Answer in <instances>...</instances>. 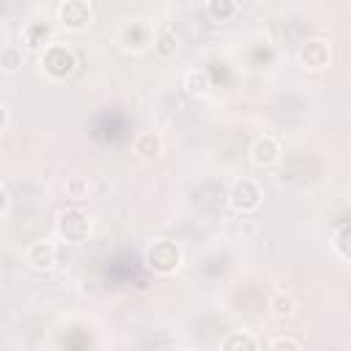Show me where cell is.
I'll return each mask as SVG.
<instances>
[{"instance_id": "1", "label": "cell", "mask_w": 351, "mask_h": 351, "mask_svg": "<svg viewBox=\"0 0 351 351\" xmlns=\"http://www.w3.org/2000/svg\"><path fill=\"white\" fill-rule=\"evenodd\" d=\"M38 66H41V71L49 77V80H66L74 69H77V55H74V49L69 47V44H63V41H49L41 52H38Z\"/></svg>"}, {"instance_id": "2", "label": "cell", "mask_w": 351, "mask_h": 351, "mask_svg": "<svg viewBox=\"0 0 351 351\" xmlns=\"http://www.w3.org/2000/svg\"><path fill=\"white\" fill-rule=\"evenodd\" d=\"M55 233L66 244H85L90 236V217L80 206H69V208L58 211Z\"/></svg>"}, {"instance_id": "3", "label": "cell", "mask_w": 351, "mask_h": 351, "mask_svg": "<svg viewBox=\"0 0 351 351\" xmlns=\"http://www.w3.org/2000/svg\"><path fill=\"white\" fill-rule=\"evenodd\" d=\"M145 263H148V269H151L154 274L167 277V274H173V271L181 269L184 255H181V247H178L176 241L156 239V241H151V244L145 247Z\"/></svg>"}, {"instance_id": "4", "label": "cell", "mask_w": 351, "mask_h": 351, "mask_svg": "<svg viewBox=\"0 0 351 351\" xmlns=\"http://www.w3.org/2000/svg\"><path fill=\"white\" fill-rule=\"evenodd\" d=\"M228 200H230V208H233V211H239V214H252V211H258L261 203H263V189H261V184H258L255 178L241 176L239 181H233Z\"/></svg>"}, {"instance_id": "5", "label": "cell", "mask_w": 351, "mask_h": 351, "mask_svg": "<svg viewBox=\"0 0 351 351\" xmlns=\"http://www.w3.org/2000/svg\"><path fill=\"white\" fill-rule=\"evenodd\" d=\"M151 38H154V25L145 19H129L118 30V44L123 52L140 55V52L151 49Z\"/></svg>"}, {"instance_id": "6", "label": "cell", "mask_w": 351, "mask_h": 351, "mask_svg": "<svg viewBox=\"0 0 351 351\" xmlns=\"http://www.w3.org/2000/svg\"><path fill=\"white\" fill-rule=\"evenodd\" d=\"M58 25L71 30V33H82L90 22H93V8L88 0H63L58 5Z\"/></svg>"}, {"instance_id": "7", "label": "cell", "mask_w": 351, "mask_h": 351, "mask_svg": "<svg viewBox=\"0 0 351 351\" xmlns=\"http://www.w3.org/2000/svg\"><path fill=\"white\" fill-rule=\"evenodd\" d=\"M25 263L33 271H52L58 263V244L52 239H38L33 244H27L25 250Z\"/></svg>"}, {"instance_id": "8", "label": "cell", "mask_w": 351, "mask_h": 351, "mask_svg": "<svg viewBox=\"0 0 351 351\" xmlns=\"http://www.w3.org/2000/svg\"><path fill=\"white\" fill-rule=\"evenodd\" d=\"M299 66L304 71H324L332 60V52H329V44L321 41V38H313V41H304L299 47Z\"/></svg>"}, {"instance_id": "9", "label": "cell", "mask_w": 351, "mask_h": 351, "mask_svg": "<svg viewBox=\"0 0 351 351\" xmlns=\"http://www.w3.org/2000/svg\"><path fill=\"white\" fill-rule=\"evenodd\" d=\"M282 159V148L271 134H261L250 148V162L255 167H274Z\"/></svg>"}, {"instance_id": "10", "label": "cell", "mask_w": 351, "mask_h": 351, "mask_svg": "<svg viewBox=\"0 0 351 351\" xmlns=\"http://www.w3.org/2000/svg\"><path fill=\"white\" fill-rule=\"evenodd\" d=\"M151 47L159 58H173L178 52V36L170 25H159L154 27V38H151Z\"/></svg>"}, {"instance_id": "11", "label": "cell", "mask_w": 351, "mask_h": 351, "mask_svg": "<svg viewBox=\"0 0 351 351\" xmlns=\"http://www.w3.org/2000/svg\"><path fill=\"white\" fill-rule=\"evenodd\" d=\"M52 41V27L47 22H27L25 30H22V44L27 49H44L47 44Z\"/></svg>"}, {"instance_id": "12", "label": "cell", "mask_w": 351, "mask_h": 351, "mask_svg": "<svg viewBox=\"0 0 351 351\" xmlns=\"http://www.w3.org/2000/svg\"><path fill=\"white\" fill-rule=\"evenodd\" d=\"M132 151H134L140 159L154 162V159H159V154H162V137H159L156 132H140V134L134 137V143H132Z\"/></svg>"}, {"instance_id": "13", "label": "cell", "mask_w": 351, "mask_h": 351, "mask_svg": "<svg viewBox=\"0 0 351 351\" xmlns=\"http://www.w3.org/2000/svg\"><path fill=\"white\" fill-rule=\"evenodd\" d=\"M181 88H184L189 96H206L208 88H211L208 71H206V69H189V71H184V77H181Z\"/></svg>"}, {"instance_id": "14", "label": "cell", "mask_w": 351, "mask_h": 351, "mask_svg": "<svg viewBox=\"0 0 351 351\" xmlns=\"http://www.w3.org/2000/svg\"><path fill=\"white\" fill-rule=\"evenodd\" d=\"M269 313H271L274 318H280V321L296 315V302H293V296L285 293V291H274L271 299H269Z\"/></svg>"}, {"instance_id": "15", "label": "cell", "mask_w": 351, "mask_h": 351, "mask_svg": "<svg viewBox=\"0 0 351 351\" xmlns=\"http://www.w3.org/2000/svg\"><path fill=\"white\" fill-rule=\"evenodd\" d=\"M25 63V49L16 47V44H5L0 49V71L3 74H16Z\"/></svg>"}, {"instance_id": "16", "label": "cell", "mask_w": 351, "mask_h": 351, "mask_svg": "<svg viewBox=\"0 0 351 351\" xmlns=\"http://www.w3.org/2000/svg\"><path fill=\"white\" fill-rule=\"evenodd\" d=\"M219 348H225V351H236V348H261V343H258V337H252L250 332H244V329H236V332H230V335H225L222 340H219Z\"/></svg>"}, {"instance_id": "17", "label": "cell", "mask_w": 351, "mask_h": 351, "mask_svg": "<svg viewBox=\"0 0 351 351\" xmlns=\"http://www.w3.org/2000/svg\"><path fill=\"white\" fill-rule=\"evenodd\" d=\"M206 11L214 22H230L239 14V3L236 0H206Z\"/></svg>"}, {"instance_id": "18", "label": "cell", "mask_w": 351, "mask_h": 351, "mask_svg": "<svg viewBox=\"0 0 351 351\" xmlns=\"http://www.w3.org/2000/svg\"><path fill=\"white\" fill-rule=\"evenodd\" d=\"M90 192V181L85 176H69L66 178V197L71 200H85Z\"/></svg>"}, {"instance_id": "19", "label": "cell", "mask_w": 351, "mask_h": 351, "mask_svg": "<svg viewBox=\"0 0 351 351\" xmlns=\"http://www.w3.org/2000/svg\"><path fill=\"white\" fill-rule=\"evenodd\" d=\"M346 236H348V225L343 222L337 230H335V236H332V247H335V252L340 255V261H348V247H346Z\"/></svg>"}, {"instance_id": "20", "label": "cell", "mask_w": 351, "mask_h": 351, "mask_svg": "<svg viewBox=\"0 0 351 351\" xmlns=\"http://www.w3.org/2000/svg\"><path fill=\"white\" fill-rule=\"evenodd\" d=\"M269 348H271V351H280V348H293V351H302V348H304V343H302L299 337H274V340L269 343Z\"/></svg>"}, {"instance_id": "21", "label": "cell", "mask_w": 351, "mask_h": 351, "mask_svg": "<svg viewBox=\"0 0 351 351\" xmlns=\"http://www.w3.org/2000/svg\"><path fill=\"white\" fill-rule=\"evenodd\" d=\"M8 208H11V195H8V189L0 184V217H5Z\"/></svg>"}, {"instance_id": "22", "label": "cell", "mask_w": 351, "mask_h": 351, "mask_svg": "<svg viewBox=\"0 0 351 351\" xmlns=\"http://www.w3.org/2000/svg\"><path fill=\"white\" fill-rule=\"evenodd\" d=\"M8 129V110H5V104H0V134Z\"/></svg>"}]
</instances>
